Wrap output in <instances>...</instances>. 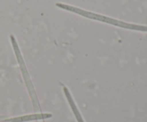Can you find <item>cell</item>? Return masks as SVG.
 Returning a JSON list of instances; mask_svg holds the SVG:
<instances>
[{
  "instance_id": "2",
  "label": "cell",
  "mask_w": 147,
  "mask_h": 122,
  "mask_svg": "<svg viewBox=\"0 0 147 122\" xmlns=\"http://www.w3.org/2000/svg\"><path fill=\"white\" fill-rule=\"evenodd\" d=\"M1 118H2V117H0V119H1Z\"/></svg>"
},
{
  "instance_id": "1",
  "label": "cell",
  "mask_w": 147,
  "mask_h": 122,
  "mask_svg": "<svg viewBox=\"0 0 147 122\" xmlns=\"http://www.w3.org/2000/svg\"><path fill=\"white\" fill-rule=\"evenodd\" d=\"M18 119H8V120H4L0 122H17Z\"/></svg>"
}]
</instances>
